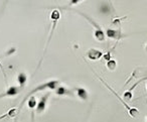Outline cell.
<instances>
[{"mask_svg":"<svg viewBox=\"0 0 147 122\" xmlns=\"http://www.w3.org/2000/svg\"><path fill=\"white\" fill-rule=\"evenodd\" d=\"M106 35H107V37H110V39H117V41H119L121 37H124V35L121 33L120 30H116V29H111V28L107 29V30H106Z\"/></svg>","mask_w":147,"mask_h":122,"instance_id":"9c48e42d","label":"cell"},{"mask_svg":"<svg viewBox=\"0 0 147 122\" xmlns=\"http://www.w3.org/2000/svg\"><path fill=\"white\" fill-rule=\"evenodd\" d=\"M104 56V53L100 49H90L87 53V57H88L89 60L91 61H98L100 60L101 58Z\"/></svg>","mask_w":147,"mask_h":122,"instance_id":"52a82bcc","label":"cell"},{"mask_svg":"<svg viewBox=\"0 0 147 122\" xmlns=\"http://www.w3.org/2000/svg\"><path fill=\"white\" fill-rule=\"evenodd\" d=\"M55 94L57 96H73V91L65 86H59L55 89Z\"/></svg>","mask_w":147,"mask_h":122,"instance_id":"30bf717a","label":"cell"},{"mask_svg":"<svg viewBox=\"0 0 147 122\" xmlns=\"http://www.w3.org/2000/svg\"><path fill=\"white\" fill-rule=\"evenodd\" d=\"M116 67H117V63L115 60L112 59V60H110V61L107 62V68H108L110 71H114V70L116 69Z\"/></svg>","mask_w":147,"mask_h":122,"instance_id":"5bb4252c","label":"cell"},{"mask_svg":"<svg viewBox=\"0 0 147 122\" xmlns=\"http://www.w3.org/2000/svg\"><path fill=\"white\" fill-rule=\"evenodd\" d=\"M126 18H127V16L121 17V18H119V17H115V18L112 20V25H114V26H120L121 21H123L124 19H126Z\"/></svg>","mask_w":147,"mask_h":122,"instance_id":"9a60e30c","label":"cell"},{"mask_svg":"<svg viewBox=\"0 0 147 122\" xmlns=\"http://www.w3.org/2000/svg\"><path fill=\"white\" fill-rule=\"evenodd\" d=\"M20 90H21L20 87H17V86H10L4 93L0 94V99H1V98H5V97H14V96H16L17 94H19Z\"/></svg>","mask_w":147,"mask_h":122,"instance_id":"8992f818","label":"cell"},{"mask_svg":"<svg viewBox=\"0 0 147 122\" xmlns=\"http://www.w3.org/2000/svg\"><path fill=\"white\" fill-rule=\"evenodd\" d=\"M83 0H71L69 1V6H71V5H76V4H78V3H80V2H82Z\"/></svg>","mask_w":147,"mask_h":122,"instance_id":"2e32d148","label":"cell"},{"mask_svg":"<svg viewBox=\"0 0 147 122\" xmlns=\"http://www.w3.org/2000/svg\"><path fill=\"white\" fill-rule=\"evenodd\" d=\"M51 95V93H47L45 95H43L42 97L39 99V101L37 102L36 108H35V113L37 115H40L47 109V100H49V97Z\"/></svg>","mask_w":147,"mask_h":122,"instance_id":"277c9868","label":"cell"},{"mask_svg":"<svg viewBox=\"0 0 147 122\" xmlns=\"http://www.w3.org/2000/svg\"><path fill=\"white\" fill-rule=\"evenodd\" d=\"M19 113H20V110H19L18 108H16V107L10 108L6 113L0 116V121L3 120V119H11V118H15V122H16Z\"/></svg>","mask_w":147,"mask_h":122,"instance_id":"5b68a950","label":"cell"},{"mask_svg":"<svg viewBox=\"0 0 147 122\" xmlns=\"http://www.w3.org/2000/svg\"><path fill=\"white\" fill-rule=\"evenodd\" d=\"M111 52H108L107 54H104V59L106 60V61H110V60H112L111 59Z\"/></svg>","mask_w":147,"mask_h":122,"instance_id":"e0dca14e","label":"cell"},{"mask_svg":"<svg viewBox=\"0 0 147 122\" xmlns=\"http://www.w3.org/2000/svg\"><path fill=\"white\" fill-rule=\"evenodd\" d=\"M36 105H37V100L36 98L34 97V96L31 95L30 97L27 99V106H28V108L31 110V111H33V110L36 108Z\"/></svg>","mask_w":147,"mask_h":122,"instance_id":"4fadbf2b","label":"cell"},{"mask_svg":"<svg viewBox=\"0 0 147 122\" xmlns=\"http://www.w3.org/2000/svg\"><path fill=\"white\" fill-rule=\"evenodd\" d=\"M144 80H147L146 78H144V79H140L139 81H137L136 83L134 84V85L132 86V87L130 88V89L128 90V91H126L124 93V101L126 102V101H130L131 99H132V97H133V90L135 89V88L137 87V86L139 85V84L141 83L142 81H144Z\"/></svg>","mask_w":147,"mask_h":122,"instance_id":"ba28073f","label":"cell"},{"mask_svg":"<svg viewBox=\"0 0 147 122\" xmlns=\"http://www.w3.org/2000/svg\"><path fill=\"white\" fill-rule=\"evenodd\" d=\"M59 82L57 81V80H51V81H49V82H45V83L41 84V85L37 86L36 88H34V89L32 90V91L30 92V93H28L26 95V97L24 98V99L22 100V102L20 103V105H19L18 109L21 110V107H22V105L24 104V102L26 101L27 99H28L29 97H30L32 94H34L35 92H38V91H42V90H55L57 87H59Z\"/></svg>","mask_w":147,"mask_h":122,"instance_id":"6da1fadb","label":"cell"},{"mask_svg":"<svg viewBox=\"0 0 147 122\" xmlns=\"http://www.w3.org/2000/svg\"><path fill=\"white\" fill-rule=\"evenodd\" d=\"M146 87H147V82H146Z\"/></svg>","mask_w":147,"mask_h":122,"instance_id":"d6986e66","label":"cell"},{"mask_svg":"<svg viewBox=\"0 0 147 122\" xmlns=\"http://www.w3.org/2000/svg\"><path fill=\"white\" fill-rule=\"evenodd\" d=\"M78 13L82 15V16H84L85 18H86L87 20H88L89 22H90L91 24L95 27V33H94L95 39H96L98 41H100V43H101V41H105V39H106V37H105V33H104V30L102 29V27H101L100 25L96 22V21L93 20L90 16H88L87 14H85V13H83V12H78Z\"/></svg>","mask_w":147,"mask_h":122,"instance_id":"3957f363","label":"cell"},{"mask_svg":"<svg viewBox=\"0 0 147 122\" xmlns=\"http://www.w3.org/2000/svg\"><path fill=\"white\" fill-rule=\"evenodd\" d=\"M98 78H99V79H100V81L102 82V83L104 84V85L106 86V87L108 88V89L110 90V91L112 92V93L114 94V95L116 96L117 98H118V100H119V101H120L121 103H122L123 105L125 106V108H126V109H127V111H128V114L131 116V117H132V118H137V117H139V115H140V111H139V110L137 109V108H135V107H131V106H129L128 104H127L126 102H125L124 100H123L122 98H121L120 96L118 95V93H116V92H115L114 90H113L112 88H111L110 86H109L108 84H107L106 82H105L104 80L102 79V78H100V77H98Z\"/></svg>","mask_w":147,"mask_h":122,"instance_id":"7a4b0ae2","label":"cell"},{"mask_svg":"<svg viewBox=\"0 0 147 122\" xmlns=\"http://www.w3.org/2000/svg\"><path fill=\"white\" fill-rule=\"evenodd\" d=\"M17 82L19 83V87L23 88L27 82V76L25 73H19L17 75Z\"/></svg>","mask_w":147,"mask_h":122,"instance_id":"7c38bea8","label":"cell"},{"mask_svg":"<svg viewBox=\"0 0 147 122\" xmlns=\"http://www.w3.org/2000/svg\"><path fill=\"white\" fill-rule=\"evenodd\" d=\"M76 93L77 95H78V97L80 98V99L84 100V101H86V100H88L89 98V94H88V91H87L85 88H82V87H79V88H76Z\"/></svg>","mask_w":147,"mask_h":122,"instance_id":"8fae6325","label":"cell"},{"mask_svg":"<svg viewBox=\"0 0 147 122\" xmlns=\"http://www.w3.org/2000/svg\"><path fill=\"white\" fill-rule=\"evenodd\" d=\"M145 51L147 52V43H146V45H145Z\"/></svg>","mask_w":147,"mask_h":122,"instance_id":"ac0fdd59","label":"cell"}]
</instances>
